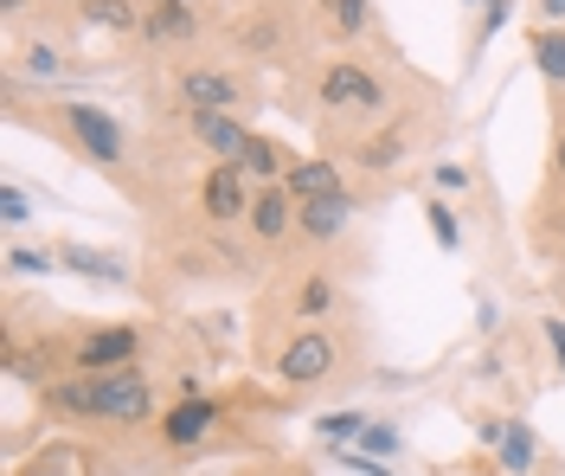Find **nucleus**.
Segmentation results:
<instances>
[{"label": "nucleus", "mask_w": 565, "mask_h": 476, "mask_svg": "<svg viewBox=\"0 0 565 476\" xmlns=\"http://www.w3.org/2000/svg\"><path fill=\"white\" fill-rule=\"evenodd\" d=\"M250 193L245 187V168H232V161H218L206 174V193H200V207H206V220H238V213H250Z\"/></svg>", "instance_id": "4"}, {"label": "nucleus", "mask_w": 565, "mask_h": 476, "mask_svg": "<svg viewBox=\"0 0 565 476\" xmlns=\"http://www.w3.org/2000/svg\"><path fill=\"white\" fill-rule=\"evenodd\" d=\"M533 65L553 77V84H565V33H540L533 39Z\"/></svg>", "instance_id": "17"}, {"label": "nucleus", "mask_w": 565, "mask_h": 476, "mask_svg": "<svg viewBox=\"0 0 565 476\" xmlns=\"http://www.w3.org/2000/svg\"><path fill=\"white\" fill-rule=\"evenodd\" d=\"M366 13H373L366 0H334V20H341V33H360V27H366Z\"/></svg>", "instance_id": "22"}, {"label": "nucleus", "mask_w": 565, "mask_h": 476, "mask_svg": "<svg viewBox=\"0 0 565 476\" xmlns=\"http://www.w3.org/2000/svg\"><path fill=\"white\" fill-rule=\"evenodd\" d=\"M129 361H136V329H97L77 348V367L84 373H97V367L109 373V367H129Z\"/></svg>", "instance_id": "7"}, {"label": "nucleus", "mask_w": 565, "mask_h": 476, "mask_svg": "<svg viewBox=\"0 0 565 476\" xmlns=\"http://www.w3.org/2000/svg\"><path fill=\"white\" fill-rule=\"evenodd\" d=\"M26 72H33V77H52V72H58V59H52V45H33V59H26Z\"/></svg>", "instance_id": "27"}, {"label": "nucleus", "mask_w": 565, "mask_h": 476, "mask_svg": "<svg viewBox=\"0 0 565 476\" xmlns=\"http://www.w3.org/2000/svg\"><path fill=\"white\" fill-rule=\"evenodd\" d=\"M398 148H405V136H380V142H366L360 148V168H392Z\"/></svg>", "instance_id": "18"}, {"label": "nucleus", "mask_w": 565, "mask_h": 476, "mask_svg": "<svg viewBox=\"0 0 565 476\" xmlns=\"http://www.w3.org/2000/svg\"><path fill=\"white\" fill-rule=\"evenodd\" d=\"M282 187H289L296 200H334V193H348L334 161H296V168L282 174Z\"/></svg>", "instance_id": "11"}, {"label": "nucleus", "mask_w": 565, "mask_h": 476, "mask_svg": "<svg viewBox=\"0 0 565 476\" xmlns=\"http://www.w3.org/2000/svg\"><path fill=\"white\" fill-rule=\"evenodd\" d=\"M154 412V400H148V380H141L136 367H109V373H97V419H109V425H136V419H148Z\"/></svg>", "instance_id": "1"}, {"label": "nucleus", "mask_w": 565, "mask_h": 476, "mask_svg": "<svg viewBox=\"0 0 565 476\" xmlns=\"http://www.w3.org/2000/svg\"><path fill=\"white\" fill-rule=\"evenodd\" d=\"M193 136H200L218 161H232V168H245L250 148H257V136H250L245 123H232L225 110H193Z\"/></svg>", "instance_id": "3"}, {"label": "nucleus", "mask_w": 565, "mask_h": 476, "mask_svg": "<svg viewBox=\"0 0 565 476\" xmlns=\"http://www.w3.org/2000/svg\"><path fill=\"white\" fill-rule=\"evenodd\" d=\"M348 213H353L348 193H334V200H296V220H302L309 239H334V232L348 225Z\"/></svg>", "instance_id": "13"}, {"label": "nucleus", "mask_w": 565, "mask_h": 476, "mask_svg": "<svg viewBox=\"0 0 565 476\" xmlns=\"http://www.w3.org/2000/svg\"><path fill=\"white\" fill-rule=\"evenodd\" d=\"M430 232H437V245H457V220H450V207H430Z\"/></svg>", "instance_id": "25"}, {"label": "nucleus", "mask_w": 565, "mask_h": 476, "mask_svg": "<svg viewBox=\"0 0 565 476\" xmlns=\"http://www.w3.org/2000/svg\"><path fill=\"white\" fill-rule=\"evenodd\" d=\"M328 303H334L328 277H309V284H302V316H328Z\"/></svg>", "instance_id": "21"}, {"label": "nucleus", "mask_w": 565, "mask_h": 476, "mask_svg": "<svg viewBox=\"0 0 565 476\" xmlns=\"http://www.w3.org/2000/svg\"><path fill=\"white\" fill-rule=\"evenodd\" d=\"M84 20H90V27H109V33L141 27V13L129 7V0H84Z\"/></svg>", "instance_id": "16"}, {"label": "nucleus", "mask_w": 565, "mask_h": 476, "mask_svg": "<svg viewBox=\"0 0 565 476\" xmlns=\"http://www.w3.org/2000/svg\"><path fill=\"white\" fill-rule=\"evenodd\" d=\"M180 97H186L193 110H232V104H238V84L218 77V72H186L180 77Z\"/></svg>", "instance_id": "12"}, {"label": "nucleus", "mask_w": 565, "mask_h": 476, "mask_svg": "<svg viewBox=\"0 0 565 476\" xmlns=\"http://www.w3.org/2000/svg\"><path fill=\"white\" fill-rule=\"evenodd\" d=\"M540 7H546V13H553V20H559V13H565V0H540Z\"/></svg>", "instance_id": "31"}, {"label": "nucleus", "mask_w": 565, "mask_h": 476, "mask_svg": "<svg viewBox=\"0 0 565 476\" xmlns=\"http://www.w3.org/2000/svg\"><path fill=\"white\" fill-rule=\"evenodd\" d=\"M296 225V193L289 187H264L257 200H250V232L257 239H282Z\"/></svg>", "instance_id": "10"}, {"label": "nucleus", "mask_w": 565, "mask_h": 476, "mask_svg": "<svg viewBox=\"0 0 565 476\" xmlns=\"http://www.w3.org/2000/svg\"><path fill=\"white\" fill-rule=\"evenodd\" d=\"M250 174H264V181H270V174H277L282 168V148L277 142H264V136H257V148H250V161H245Z\"/></svg>", "instance_id": "20"}, {"label": "nucleus", "mask_w": 565, "mask_h": 476, "mask_svg": "<svg viewBox=\"0 0 565 476\" xmlns=\"http://www.w3.org/2000/svg\"><path fill=\"white\" fill-rule=\"evenodd\" d=\"M65 116H71V129H77V142L90 148L97 161H116V155H122V129H116L97 104H65Z\"/></svg>", "instance_id": "6"}, {"label": "nucleus", "mask_w": 565, "mask_h": 476, "mask_svg": "<svg viewBox=\"0 0 565 476\" xmlns=\"http://www.w3.org/2000/svg\"><path fill=\"white\" fill-rule=\"evenodd\" d=\"M65 257L84 271V277H116V264H104V257H90V252H65Z\"/></svg>", "instance_id": "26"}, {"label": "nucleus", "mask_w": 565, "mask_h": 476, "mask_svg": "<svg viewBox=\"0 0 565 476\" xmlns=\"http://www.w3.org/2000/svg\"><path fill=\"white\" fill-rule=\"evenodd\" d=\"M494 457H501L514 476L533 470V432L527 425H494Z\"/></svg>", "instance_id": "15"}, {"label": "nucleus", "mask_w": 565, "mask_h": 476, "mask_svg": "<svg viewBox=\"0 0 565 476\" xmlns=\"http://www.w3.org/2000/svg\"><path fill=\"white\" fill-rule=\"evenodd\" d=\"M141 27H148V39H193L200 33V7L193 0H148Z\"/></svg>", "instance_id": "8"}, {"label": "nucleus", "mask_w": 565, "mask_h": 476, "mask_svg": "<svg viewBox=\"0 0 565 476\" xmlns=\"http://www.w3.org/2000/svg\"><path fill=\"white\" fill-rule=\"evenodd\" d=\"M212 425H218V405L200 400V393H186V400L161 419V432H168V444H193V438H206Z\"/></svg>", "instance_id": "9"}, {"label": "nucleus", "mask_w": 565, "mask_h": 476, "mask_svg": "<svg viewBox=\"0 0 565 476\" xmlns=\"http://www.w3.org/2000/svg\"><path fill=\"white\" fill-rule=\"evenodd\" d=\"M26 213H33V207H26V193H20V187H0V220H7V225H20Z\"/></svg>", "instance_id": "23"}, {"label": "nucleus", "mask_w": 565, "mask_h": 476, "mask_svg": "<svg viewBox=\"0 0 565 476\" xmlns=\"http://www.w3.org/2000/svg\"><path fill=\"white\" fill-rule=\"evenodd\" d=\"M45 412H58V419H97V373L90 380H65V387H45Z\"/></svg>", "instance_id": "14"}, {"label": "nucleus", "mask_w": 565, "mask_h": 476, "mask_svg": "<svg viewBox=\"0 0 565 476\" xmlns=\"http://www.w3.org/2000/svg\"><path fill=\"white\" fill-rule=\"evenodd\" d=\"M360 432H366L360 412H328V419H321V438H360Z\"/></svg>", "instance_id": "19"}, {"label": "nucleus", "mask_w": 565, "mask_h": 476, "mask_svg": "<svg viewBox=\"0 0 565 476\" xmlns=\"http://www.w3.org/2000/svg\"><path fill=\"white\" fill-rule=\"evenodd\" d=\"M360 444H366V451H380V457H386L392 444H398V432H392V425H366V432H360Z\"/></svg>", "instance_id": "24"}, {"label": "nucleus", "mask_w": 565, "mask_h": 476, "mask_svg": "<svg viewBox=\"0 0 565 476\" xmlns=\"http://www.w3.org/2000/svg\"><path fill=\"white\" fill-rule=\"evenodd\" d=\"M328 367H334V341H328V335H296V341L282 348V380H296V387L328 380Z\"/></svg>", "instance_id": "5"}, {"label": "nucleus", "mask_w": 565, "mask_h": 476, "mask_svg": "<svg viewBox=\"0 0 565 476\" xmlns=\"http://www.w3.org/2000/svg\"><path fill=\"white\" fill-rule=\"evenodd\" d=\"M508 7H514V0H489V33L501 27V20H508Z\"/></svg>", "instance_id": "30"}, {"label": "nucleus", "mask_w": 565, "mask_h": 476, "mask_svg": "<svg viewBox=\"0 0 565 476\" xmlns=\"http://www.w3.org/2000/svg\"><path fill=\"white\" fill-rule=\"evenodd\" d=\"M559 174H565V136H559Z\"/></svg>", "instance_id": "33"}, {"label": "nucleus", "mask_w": 565, "mask_h": 476, "mask_svg": "<svg viewBox=\"0 0 565 476\" xmlns=\"http://www.w3.org/2000/svg\"><path fill=\"white\" fill-rule=\"evenodd\" d=\"M0 7H7V13H20V7H26V0H0Z\"/></svg>", "instance_id": "32"}, {"label": "nucleus", "mask_w": 565, "mask_h": 476, "mask_svg": "<svg viewBox=\"0 0 565 476\" xmlns=\"http://www.w3.org/2000/svg\"><path fill=\"white\" fill-rule=\"evenodd\" d=\"M321 104L328 110H380L386 104V91H380V77L373 72H360V65H328L321 72Z\"/></svg>", "instance_id": "2"}, {"label": "nucleus", "mask_w": 565, "mask_h": 476, "mask_svg": "<svg viewBox=\"0 0 565 476\" xmlns=\"http://www.w3.org/2000/svg\"><path fill=\"white\" fill-rule=\"evenodd\" d=\"M546 341H553V355H559V367H565V329L559 322H546Z\"/></svg>", "instance_id": "29"}, {"label": "nucleus", "mask_w": 565, "mask_h": 476, "mask_svg": "<svg viewBox=\"0 0 565 476\" xmlns=\"http://www.w3.org/2000/svg\"><path fill=\"white\" fill-rule=\"evenodd\" d=\"M13 257V271H52V257L45 252H7Z\"/></svg>", "instance_id": "28"}]
</instances>
